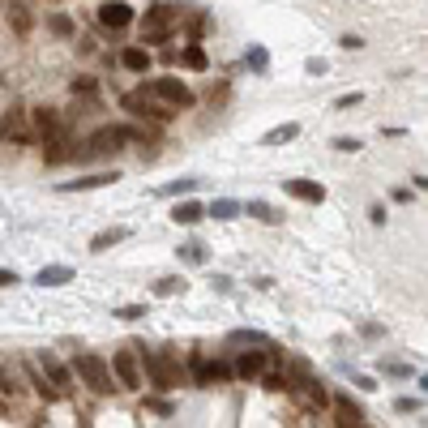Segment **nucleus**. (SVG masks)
<instances>
[{
    "label": "nucleus",
    "mask_w": 428,
    "mask_h": 428,
    "mask_svg": "<svg viewBox=\"0 0 428 428\" xmlns=\"http://www.w3.org/2000/svg\"><path fill=\"white\" fill-rule=\"evenodd\" d=\"M73 377H82V386L90 394H99V398H108L112 390H120L112 368H108V360L99 356V351H78V356H73Z\"/></svg>",
    "instance_id": "f257e3e1"
},
{
    "label": "nucleus",
    "mask_w": 428,
    "mask_h": 428,
    "mask_svg": "<svg viewBox=\"0 0 428 428\" xmlns=\"http://www.w3.org/2000/svg\"><path fill=\"white\" fill-rule=\"evenodd\" d=\"M142 351V347H137ZM142 364H146V373H150V386H155V390H176V386H180V368H176V356H167V351H159V356H155V351H142Z\"/></svg>",
    "instance_id": "f03ea898"
},
{
    "label": "nucleus",
    "mask_w": 428,
    "mask_h": 428,
    "mask_svg": "<svg viewBox=\"0 0 428 428\" xmlns=\"http://www.w3.org/2000/svg\"><path fill=\"white\" fill-rule=\"evenodd\" d=\"M146 94H155V99H163L167 108H176V112H189L193 103H197V94L180 82V78H155V82H146L142 86Z\"/></svg>",
    "instance_id": "7ed1b4c3"
},
{
    "label": "nucleus",
    "mask_w": 428,
    "mask_h": 428,
    "mask_svg": "<svg viewBox=\"0 0 428 428\" xmlns=\"http://www.w3.org/2000/svg\"><path fill=\"white\" fill-rule=\"evenodd\" d=\"M112 377L120 390H142V364H137V347H124V351H112L108 360Z\"/></svg>",
    "instance_id": "20e7f679"
},
{
    "label": "nucleus",
    "mask_w": 428,
    "mask_h": 428,
    "mask_svg": "<svg viewBox=\"0 0 428 428\" xmlns=\"http://www.w3.org/2000/svg\"><path fill=\"white\" fill-rule=\"evenodd\" d=\"M279 360V351H274L270 343H262V351H240L236 356V364H232V373L240 377V382H257V377Z\"/></svg>",
    "instance_id": "39448f33"
},
{
    "label": "nucleus",
    "mask_w": 428,
    "mask_h": 428,
    "mask_svg": "<svg viewBox=\"0 0 428 428\" xmlns=\"http://www.w3.org/2000/svg\"><path fill=\"white\" fill-rule=\"evenodd\" d=\"M171 26H176V9L171 5H155L142 17V43H167Z\"/></svg>",
    "instance_id": "423d86ee"
},
{
    "label": "nucleus",
    "mask_w": 428,
    "mask_h": 428,
    "mask_svg": "<svg viewBox=\"0 0 428 428\" xmlns=\"http://www.w3.org/2000/svg\"><path fill=\"white\" fill-rule=\"evenodd\" d=\"M120 108H124V112H133V116H142V120H159V124H167V120L176 116V108H159V103H150V94H146V90L124 94V99H120Z\"/></svg>",
    "instance_id": "0eeeda50"
},
{
    "label": "nucleus",
    "mask_w": 428,
    "mask_h": 428,
    "mask_svg": "<svg viewBox=\"0 0 428 428\" xmlns=\"http://www.w3.org/2000/svg\"><path fill=\"white\" fill-rule=\"evenodd\" d=\"M99 26L103 31H129L133 26V5H124V0H103V5L94 9Z\"/></svg>",
    "instance_id": "6e6552de"
},
{
    "label": "nucleus",
    "mask_w": 428,
    "mask_h": 428,
    "mask_svg": "<svg viewBox=\"0 0 428 428\" xmlns=\"http://www.w3.org/2000/svg\"><path fill=\"white\" fill-rule=\"evenodd\" d=\"M35 364L43 368V377H47V382H52V386H56V390H60L65 398L73 394V368H69L65 360H56L52 351H39V360H35Z\"/></svg>",
    "instance_id": "1a4fd4ad"
},
{
    "label": "nucleus",
    "mask_w": 428,
    "mask_h": 428,
    "mask_svg": "<svg viewBox=\"0 0 428 428\" xmlns=\"http://www.w3.org/2000/svg\"><path fill=\"white\" fill-rule=\"evenodd\" d=\"M5 22L17 39H31V31H35V13L26 0H5Z\"/></svg>",
    "instance_id": "9d476101"
},
{
    "label": "nucleus",
    "mask_w": 428,
    "mask_h": 428,
    "mask_svg": "<svg viewBox=\"0 0 428 428\" xmlns=\"http://www.w3.org/2000/svg\"><path fill=\"white\" fill-rule=\"evenodd\" d=\"M120 142H129V137H124V129H99V133L86 142V150H78V159H86V155H116Z\"/></svg>",
    "instance_id": "9b49d317"
},
{
    "label": "nucleus",
    "mask_w": 428,
    "mask_h": 428,
    "mask_svg": "<svg viewBox=\"0 0 428 428\" xmlns=\"http://www.w3.org/2000/svg\"><path fill=\"white\" fill-rule=\"evenodd\" d=\"M0 137H5V142H31V133H26V108H9L5 116H0Z\"/></svg>",
    "instance_id": "f8f14e48"
},
{
    "label": "nucleus",
    "mask_w": 428,
    "mask_h": 428,
    "mask_svg": "<svg viewBox=\"0 0 428 428\" xmlns=\"http://www.w3.org/2000/svg\"><path fill=\"white\" fill-rule=\"evenodd\" d=\"M120 180V171H94V176H82V180H65V185H56L60 193H86V189H108V185H116Z\"/></svg>",
    "instance_id": "ddd939ff"
},
{
    "label": "nucleus",
    "mask_w": 428,
    "mask_h": 428,
    "mask_svg": "<svg viewBox=\"0 0 428 428\" xmlns=\"http://www.w3.org/2000/svg\"><path fill=\"white\" fill-rule=\"evenodd\" d=\"M330 402H334V424H343V428H360V424H364V411H360L347 394H334Z\"/></svg>",
    "instance_id": "4468645a"
},
{
    "label": "nucleus",
    "mask_w": 428,
    "mask_h": 428,
    "mask_svg": "<svg viewBox=\"0 0 428 428\" xmlns=\"http://www.w3.org/2000/svg\"><path fill=\"white\" fill-rule=\"evenodd\" d=\"M26 382L35 386V394H39L43 402H60V398H65V394H60V390H56V386H52V382H47V377H43V368H39L35 360L26 364Z\"/></svg>",
    "instance_id": "2eb2a0df"
},
{
    "label": "nucleus",
    "mask_w": 428,
    "mask_h": 428,
    "mask_svg": "<svg viewBox=\"0 0 428 428\" xmlns=\"http://www.w3.org/2000/svg\"><path fill=\"white\" fill-rule=\"evenodd\" d=\"M43 146H47V150H43V163H65V159H73V155H78V150H69L73 142H69L60 129H56L52 137H43Z\"/></svg>",
    "instance_id": "dca6fc26"
},
{
    "label": "nucleus",
    "mask_w": 428,
    "mask_h": 428,
    "mask_svg": "<svg viewBox=\"0 0 428 428\" xmlns=\"http://www.w3.org/2000/svg\"><path fill=\"white\" fill-rule=\"evenodd\" d=\"M120 65L129 69V73H146L150 65H155V56H150L142 43H129V47H124V52H120Z\"/></svg>",
    "instance_id": "f3484780"
},
{
    "label": "nucleus",
    "mask_w": 428,
    "mask_h": 428,
    "mask_svg": "<svg viewBox=\"0 0 428 428\" xmlns=\"http://www.w3.org/2000/svg\"><path fill=\"white\" fill-rule=\"evenodd\" d=\"M283 189H287L291 197H300V201H313V206H321V201H325V189L313 185V180H283Z\"/></svg>",
    "instance_id": "a211bd4d"
},
{
    "label": "nucleus",
    "mask_w": 428,
    "mask_h": 428,
    "mask_svg": "<svg viewBox=\"0 0 428 428\" xmlns=\"http://www.w3.org/2000/svg\"><path fill=\"white\" fill-rule=\"evenodd\" d=\"M31 124H35L39 137H52V133L60 129V116H56V108H35V112H31Z\"/></svg>",
    "instance_id": "6ab92c4d"
},
{
    "label": "nucleus",
    "mask_w": 428,
    "mask_h": 428,
    "mask_svg": "<svg viewBox=\"0 0 428 428\" xmlns=\"http://www.w3.org/2000/svg\"><path fill=\"white\" fill-rule=\"evenodd\" d=\"M39 287H60V283H73V266H43L35 274Z\"/></svg>",
    "instance_id": "aec40b11"
},
{
    "label": "nucleus",
    "mask_w": 428,
    "mask_h": 428,
    "mask_svg": "<svg viewBox=\"0 0 428 428\" xmlns=\"http://www.w3.org/2000/svg\"><path fill=\"white\" fill-rule=\"evenodd\" d=\"M232 364L228 360H214V364H201V373H197V386H210V382H232Z\"/></svg>",
    "instance_id": "412c9836"
},
{
    "label": "nucleus",
    "mask_w": 428,
    "mask_h": 428,
    "mask_svg": "<svg viewBox=\"0 0 428 428\" xmlns=\"http://www.w3.org/2000/svg\"><path fill=\"white\" fill-rule=\"evenodd\" d=\"M120 240H129V228H108V232H99L90 240V253H108V248L120 244Z\"/></svg>",
    "instance_id": "4be33fe9"
},
{
    "label": "nucleus",
    "mask_w": 428,
    "mask_h": 428,
    "mask_svg": "<svg viewBox=\"0 0 428 428\" xmlns=\"http://www.w3.org/2000/svg\"><path fill=\"white\" fill-rule=\"evenodd\" d=\"M300 390H309V398H305L309 411H325V407H330V394H325V386L317 382V377H309V382L300 386Z\"/></svg>",
    "instance_id": "5701e85b"
},
{
    "label": "nucleus",
    "mask_w": 428,
    "mask_h": 428,
    "mask_svg": "<svg viewBox=\"0 0 428 428\" xmlns=\"http://www.w3.org/2000/svg\"><path fill=\"white\" fill-rule=\"evenodd\" d=\"M206 214H210V219H219V223H228V219H236V214H240V201H232V197H214L210 206H206Z\"/></svg>",
    "instance_id": "b1692460"
},
{
    "label": "nucleus",
    "mask_w": 428,
    "mask_h": 428,
    "mask_svg": "<svg viewBox=\"0 0 428 428\" xmlns=\"http://www.w3.org/2000/svg\"><path fill=\"white\" fill-rule=\"evenodd\" d=\"M300 137V124H279V129H270L262 137V146H283V142H296Z\"/></svg>",
    "instance_id": "393cba45"
},
{
    "label": "nucleus",
    "mask_w": 428,
    "mask_h": 428,
    "mask_svg": "<svg viewBox=\"0 0 428 428\" xmlns=\"http://www.w3.org/2000/svg\"><path fill=\"white\" fill-rule=\"evenodd\" d=\"M176 253H180V262H189V266H206V244H197V240L180 244Z\"/></svg>",
    "instance_id": "a878e982"
},
{
    "label": "nucleus",
    "mask_w": 428,
    "mask_h": 428,
    "mask_svg": "<svg viewBox=\"0 0 428 428\" xmlns=\"http://www.w3.org/2000/svg\"><path fill=\"white\" fill-rule=\"evenodd\" d=\"M185 65H189L193 73H201V69L210 65V56H206V47H201V43H189V47H185Z\"/></svg>",
    "instance_id": "bb28decb"
},
{
    "label": "nucleus",
    "mask_w": 428,
    "mask_h": 428,
    "mask_svg": "<svg viewBox=\"0 0 428 428\" xmlns=\"http://www.w3.org/2000/svg\"><path fill=\"white\" fill-rule=\"evenodd\" d=\"M201 214H206V206H197V201H180V206L171 210V219H176V223H197Z\"/></svg>",
    "instance_id": "cd10ccee"
},
{
    "label": "nucleus",
    "mask_w": 428,
    "mask_h": 428,
    "mask_svg": "<svg viewBox=\"0 0 428 428\" xmlns=\"http://www.w3.org/2000/svg\"><path fill=\"white\" fill-rule=\"evenodd\" d=\"M240 210H244V214H253V219H262V223H279V219H283L279 210H270L266 201H248V206H240Z\"/></svg>",
    "instance_id": "c85d7f7f"
},
{
    "label": "nucleus",
    "mask_w": 428,
    "mask_h": 428,
    "mask_svg": "<svg viewBox=\"0 0 428 428\" xmlns=\"http://www.w3.org/2000/svg\"><path fill=\"white\" fill-rule=\"evenodd\" d=\"M47 26H52V35H60V39H73V35H78V26H73L69 13H52V22H47Z\"/></svg>",
    "instance_id": "c756f323"
},
{
    "label": "nucleus",
    "mask_w": 428,
    "mask_h": 428,
    "mask_svg": "<svg viewBox=\"0 0 428 428\" xmlns=\"http://www.w3.org/2000/svg\"><path fill=\"white\" fill-rule=\"evenodd\" d=\"M0 394H5V398H17V394H22V382L9 373V364H0Z\"/></svg>",
    "instance_id": "7c9ffc66"
},
{
    "label": "nucleus",
    "mask_w": 428,
    "mask_h": 428,
    "mask_svg": "<svg viewBox=\"0 0 428 428\" xmlns=\"http://www.w3.org/2000/svg\"><path fill=\"white\" fill-rule=\"evenodd\" d=\"M228 343H232V347H244V343L262 347V343H266V334H257V330H232V334H228Z\"/></svg>",
    "instance_id": "2f4dec72"
},
{
    "label": "nucleus",
    "mask_w": 428,
    "mask_h": 428,
    "mask_svg": "<svg viewBox=\"0 0 428 428\" xmlns=\"http://www.w3.org/2000/svg\"><path fill=\"white\" fill-rule=\"evenodd\" d=\"M244 65L253 69V73H266V65H270V52H266V47H253V52L244 56Z\"/></svg>",
    "instance_id": "473e14b6"
},
{
    "label": "nucleus",
    "mask_w": 428,
    "mask_h": 428,
    "mask_svg": "<svg viewBox=\"0 0 428 428\" xmlns=\"http://www.w3.org/2000/svg\"><path fill=\"white\" fill-rule=\"evenodd\" d=\"M257 382H262L266 390H274V394H279V390H287V377H283V373H274V368H266V373L257 377Z\"/></svg>",
    "instance_id": "72a5a7b5"
},
{
    "label": "nucleus",
    "mask_w": 428,
    "mask_h": 428,
    "mask_svg": "<svg viewBox=\"0 0 428 428\" xmlns=\"http://www.w3.org/2000/svg\"><path fill=\"white\" fill-rule=\"evenodd\" d=\"M112 317H120V321H142V317H146V305H124V309H112Z\"/></svg>",
    "instance_id": "f704fd0d"
},
{
    "label": "nucleus",
    "mask_w": 428,
    "mask_h": 428,
    "mask_svg": "<svg viewBox=\"0 0 428 428\" xmlns=\"http://www.w3.org/2000/svg\"><path fill=\"white\" fill-rule=\"evenodd\" d=\"M360 103H364V94H360V90H351V94H339V99H334V108H339V112H351V108H360Z\"/></svg>",
    "instance_id": "c9c22d12"
},
{
    "label": "nucleus",
    "mask_w": 428,
    "mask_h": 428,
    "mask_svg": "<svg viewBox=\"0 0 428 428\" xmlns=\"http://www.w3.org/2000/svg\"><path fill=\"white\" fill-rule=\"evenodd\" d=\"M176 291H185V279H159L155 283V296H176Z\"/></svg>",
    "instance_id": "e433bc0d"
},
{
    "label": "nucleus",
    "mask_w": 428,
    "mask_h": 428,
    "mask_svg": "<svg viewBox=\"0 0 428 428\" xmlns=\"http://www.w3.org/2000/svg\"><path fill=\"white\" fill-rule=\"evenodd\" d=\"M189 189H197V180H176V185H163L159 193H163V197H180V193H189Z\"/></svg>",
    "instance_id": "4c0bfd02"
},
{
    "label": "nucleus",
    "mask_w": 428,
    "mask_h": 428,
    "mask_svg": "<svg viewBox=\"0 0 428 428\" xmlns=\"http://www.w3.org/2000/svg\"><path fill=\"white\" fill-rule=\"evenodd\" d=\"M94 90H99L94 78H73V94H94Z\"/></svg>",
    "instance_id": "58836bf2"
},
{
    "label": "nucleus",
    "mask_w": 428,
    "mask_h": 428,
    "mask_svg": "<svg viewBox=\"0 0 428 428\" xmlns=\"http://www.w3.org/2000/svg\"><path fill=\"white\" fill-rule=\"evenodd\" d=\"M334 150H343V155H356V150H360V137H334Z\"/></svg>",
    "instance_id": "ea45409f"
},
{
    "label": "nucleus",
    "mask_w": 428,
    "mask_h": 428,
    "mask_svg": "<svg viewBox=\"0 0 428 428\" xmlns=\"http://www.w3.org/2000/svg\"><path fill=\"white\" fill-rule=\"evenodd\" d=\"M146 411H159V416H171V402H167V398H146Z\"/></svg>",
    "instance_id": "a19ab883"
},
{
    "label": "nucleus",
    "mask_w": 428,
    "mask_h": 428,
    "mask_svg": "<svg viewBox=\"0 0 428 428\" xmlns=\"http://www.w3.org/2000/svg\"><path fill=\"white\" fill-rule=\"evenodd\" d=\"M394 411H402V416H411V411H420V398H398V402H394Z\"/></svg>",
    "instance_id": "79ce46f5"
},
{
    "label": "nucleus",
    "mask_w": 428,
    "mask_h": 428,
    "mask_svg": "<svg viewBox=\"0 0 428 428\" xmlns=\"http://www.w3.org/2000/svg\"><path fill=\"white\" fill-rule=\"evenodd\" d=\"M382 368H386L390 377H411V368H407V364H398V360H390V364L382 360Z\"/></svg>",
    "instance_id": "37998d69"
},
{
    "label": "nucleus",
    "mask_w": 428,
    "mask_h": 428,
    "mask_svg": "<svg viewBox=\"0 0 428 428\" xmlns=\"http://www.w3.org/2000/svg\"><path fill=\"white\" fill-rule=\"evenodd\" d=\"M339 47H347V52H360L364 39H360V35H343V39H339Z\"/></svg>",
    "instance_id": "c03bdc74"
},
{
    "label": "nucleus",
    "mask_w": 428,
    "mask_h": 428,
    "mask_svg": "<svg viewBox=\"0 0 428 428\" xmlns=\"http://www.w3.org/2000/svg\"><path fill=\"white\" fill-rule=\"evenodd\" d=\"M368 219L377 223V228H382V223H386V206H368Z\"/></svg>",
    "instance_id": "a18cd8bd"
},
{
    "label": "nucleus",
    "mask_w": 428,
    "mask_h": 428,
    "mask_svg": "<svg viewBox=\"0 0 428 428\" xmlns=\"http://www.w3.org/2000/svg\"><path fill=\"white\" fill-rule=\"evenodd\" d=\"M13 283H17V274L13 270H0V287H13Z\"/></svg>",
    "instance_id": "49530a36"
}]
</instances>
